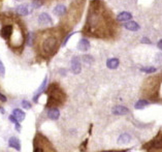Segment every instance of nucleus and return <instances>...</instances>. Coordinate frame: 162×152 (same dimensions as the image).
<instances>
[{
  "instance_id": "f257e3e1",
  "label": "nucleus",
  "mask_w": 162,
  "mask_h": 152,
  "mask_svg": "<svg viewBox=\"0 0 162 152\" xmlns=\"http://www.w3.org/2000/svg\"><path fill=\"white\" fill-rule=\"evenodd\" d=\"M115 27L113 17L103 3L100 0L91 1L84 27L85 34L92 37L106 38L114 34Z\"/></svg>"
},
{
  "instance_id": "f03ea898",
  "label": "nucleus",
  "mask_w": 162,
  "mask_h": 152,
  "mask_svg": "<svg viewBox=\"0 0 162 152\" xmlns=\"http://www.w3.org/2000/svg\"><path fill=\"white\" fill-rule=\"evenodd\" d=\"M62 28H49L34 35V43L38 54L42 58H50L55 55L63 41Z\"/></svg>"
},
{
  "instance_id": "7ed1b4c3",
  "label": "nucleus",
  "mask_w": 162,
  "mask_h": 152,
  "mask_svg": "<svg viewBox=\"0 0 162 152\" xmlns=\"http://www.w3.org/2000/svg\"><path fill=\"white\" fill-rule=\"evenodd\" d=\"M162 83V74L151 76L145 80L141 88V93L147 99L152 102L159 100V90Z\"/></svg>"
},
{
  "instance_id": "20e7f679",
  "label": "nucleus",
  "mask_w": 162,
  "mask_h": 152,
  "mask_svg": "<svg viewBox=\"0 0 162 152\" xmlns=\"http://www.w3.org/2000/svg\"><path fill=\"white\" fill-rule=\"evenodd\" d=\"M48 102L45 104V108H57L64 104L66 99V94L63 89L57 83H53L50 85L47 90Z\"/></svg>"
},
{
  "instance_id": "39448f33",
  "label": "nucleus",
  "mask_w": 162,
  "mask_h": 152,
  "mask_svg": "<svg viewBox=\"0 0 162 152\" xmlns=\"http://www.w3.org/2000/svg\"><path fill=\"white\" fill-rule=\"evenodd\" d=\"M33 152H57L47 137L37 133L33 140Z\"/></svg>"
},
{
  "instance_id": "423d86ee",
  "label": "nucleus",
  "mask_w": 162,
  "mask_h": 152,
  "mask_svg": "<svg viewBox=\"0 0 162 152\" xmlns=\"http://www.w3.org/2000/svg\"><path fill=\"white\" fill-rule=\"evenodd\" d=\"M82 8H83V2L81 0H77L71 4L70 10L68 12V14L66 15V20L67 22L68 27H72L74 26V24L80 20V16L81 12H82Z\"/></svg>"
},
{
  "instance_id": "0eeeda50",
  "label": "nucleus",
  "mask_w": 162,
  "mask_h": 152,
  "mask_svg": "<svg viewBox=\"0 0 162 152\" xmlns=\"http://www.w3.org/2000/svg\"><path fill=\"white\" fill-rule=\"evenodd\" d=\"M146 152H162V131H159L151 141L143 146Z\"/></svg>"
},
{
  "instance_id": "6e6552de",
  "label": "nucleus",
  "mask_w": 162,
  "mask_h": 152,
  "mask_svg": "<svg viewBox=\"0 0 162 152\" xmlns=\"http://www.w3.org/2000/svg\"><path fill=\"white\" fill-rule=\"evenodd\" d=\"M70 66H71V71H72L74 75H79L82 71V65H81L80 58L74 56L72 57L70 62Z\"/></svg>"
},
{
  "instance_id": "1a4fd4ad",
  "label": "nucleus",
  "mask_w": 162,
  "mask_h": 152,
  "mask_svg": "<svg viewBox=\"0 0 162 152\" xmlns=\"http://www.w3.org/2000/svg\"><path fill=\"white\" fill-rule=\"evenodd\" d=\"M38 23L39 25H52L53 24V20L52 18L50 17V15L47 14V12H42V14L39 15V17H38Z\"/></svg>"
},
{
  "instance_id": "9d476101",
  "label": "nucleus",
  "mask_w": 162,
  "mask_h": 152,
  "mask_svg": "<svg viewBox=\"0 0 162 152\" xmlns=\"http://www.w3.org/2000/svg\"><path fill=\"white\" fill-rule=\"evenodd\" d=\"M48 84V76L45 77V79H43V81H42L41 85L39 86V88L37 89V91H36L35 95H34V97H33V102H37V98L40 96V94H41L43 91H45V86H47Z\"/></svg>"
},
{
  "instance_id": "9b49d317",
  "label": "nucleus",
  "mask_w": 162,
  "mask_h": 152,
  "mask_svg": "<svg viewBox=\"0 0 162 152\" xmlns=\"http://www.w3.org/2000/svg\"><path fill=\"white\" fill-rule=\"evenodd\" d=\"M67 12V8H66L65 5L63 4H58L54 7V10H53V14L55 16H58V17H63L64 15H66Z\"/></svg>"
},
{
  "instance_id": "f8f14e48",
  "label": "nucleus",
  "mask_w": 162,
  "mask_h": 152,
  "mask_svg": "<svg viewBox=\"0 0 162 152\" xmlns=\"http://www.w3.org/2000/svg\"><path fill=\"white\" fill-rule=\"evenodd\" d=\"M8 146H10V148L16 149L17 151H21V142H20L19 139L16 138V137L10 138V140H8Z\"/></svg>"
},
{
  "instance_id": "ddd939ff",
  "label": "nucleus",
  "mask_w": 162,
  "mask_h": 152,
  "mask_svg": "<svg viewBox=\"0 0 162 152\" xmlns=\"http://www.w3.org/2000/svg\"><path fill=\"white\" fill-rule=\"evenodd\" d=\"M90 49V41H88L87 38H82L78 44V50L80 51H88Z\"/></svg>"
},
{
  "instance_id": "4468645a",
  "label": "nucleus",
  "mask_w": 162,
  "mask_h": 152,
  "mask_svg": "<svg viewBox=\"0 0 162 152\" xmlns=\"http://www.w3.org/2000/svg\"><path fill=\"white\" fill-rule=\"evenodd\" d=\"M113 113L115 115H126L129 114V110L124 106H117L113 109Z\"/></svg>"
},
{
  "instance_id": "2eb2a0df",
  "label": "nucleus",
  "mask_w": 162,
  "mask_h": 152,
  "mask_svg": "<svg viewBox=\"0 0 162 152\" xmlns=\"http://www.w3.org/2000/svg\"><path fill=\"white\" fill-rule=\"evenodd\" d=\"M132 19V15L128 12H122L117 16V20L119 22H128Z\"/></svg>"
},
{
  "instance_id": "dca6fc26",
  "label": "nucleus",
  "mask_w": 162,
  "mask_h": 152,
  "mask_svg": "<svg viewBox=\"0 0 162 152\" xmlns=\"http://www.w3.org/2000/svg\"><path fill=\"white\" fill-rule=\"evenodd\" d=\"M12 116L14 117V118L18 120L19 122L23 121L24 119H25V116H26V114H25V112L22 111L21 109H14V111H12Z\"/></svg>"
},
{
  "instance_id": "f3484780",
  "label": "nucleus",
  "mask_w": 162,
  "mask_h": 152,
  "mask_svg": "<svg viewBox=\"0 0 162 152\" xmlns=\"http://www.w3.org/2000/svg\"><path fill=\"white\" fill-rule=\"evenodd\" d=\"M48 116L52 120H58L60 117V111L57 108H51L48 112Z\"/></svg>"
},
{
  "instance_id": "a211bd4d",
  "label": "nucleus",
  "mask_w": 162,
  "mask_h": 152,
  "mask_svg": "<svg viewBox=\"0 0 162 152\" xmlns=\"http://www.w3.org/2000/svg\"><path fill=\"white\" fill-rule=\"evenodd\" d=\"M124 27L129 31H137L139 30V25L134 21H128L124 24Z\"/></svg>"
},
{
  "instance_id": "6ab92c4d",
  "label": "nucleus",
  "mask_w": 162,
  "mask_h": 152,
  "mask_svg": "<svg viewBox=\"0 0 162 152\" xmlns=\"http://www.w3.org/2000/svg\"><path fill=\"white\" fill-rule=\"evenodd\" d=\"M17 14L19 16H27L29 14V10H28V4H21L17 7L16 10Z\"/></svg>"
},
{
  "instance_id": "aec40b11",
  "label": "nucleus",
  "mask_w": 162,
  "mask_h": 152,
  "mask_svg": "<svg viewBox=\"0 0 162 152\" xmlns=\"http://www.w3.org/2000/svg\"><path fill=\"white\" fill-rule=\"evenodd\" d=\"M120 64V61L118 58H110V59L106 61V66L110 69H116Z\"/></svg>"
},
{
  "instance_id": "412c9836",
  "label": "nucleus",
  "mask_w": 162,
  "mask_h": 152,
  "mask_svg": "<svg viewBox=\"0 0 162 152\" xmlns=\"http://www.w3.org/2000/svg\"><path fill=\"white\" fill-rule=\"evenodd\" d=\"M131 141V135L129 133H123L118 139V144H126Z\"/></svg>"
},
{
  "instance_id": "4be33fe9",
  "label": "nucleus",
  "mask_w": 162,
  "mask_h": 152,
  "mask_svg": "<svg viewBox=\"0 0 162 152\" xmlns=\"http://www.w3.org/2000/svg\"><path fill=\"white\" fill-rule=\"evenodd\" d=\"M150 105V102L147 99H139L136 102L135 104V109L137 110H141V109H143L145 107H147V106Z\"/></svg>"
},
{
  "instance_id": "5701e85b",
  "label": "nucleus",
  "mask_w": 162,
  "mask_h": 152,
  "mask_svg": "<svg viewBox=\"0 0 162 152\" xmlns=\"http://www.w3.org/2000/svg\"><path fill=\"white\" fill-rule=\"evenodd\" d=\"M141 70L143 71V73H147V74H153V73H156V68H155V67H151V66L141 67Z\"/></svg>"
},
{
  "instance_id": "b1692460",
  "label": "nucleus",
  "mask_w": 162,
  "mask_h": 152,
  "mask_svg": "<svg viewBox=\"0 0 162 152\" xmlns=\"http://www.w3.org/2000/svg\"><path fill=\"white\" fill-rule=\"evenodd\" d=\"M83 61H84L85 63H87V64H91L94 60H93L92 56H90V55H84V56H83Z\"/></svg>"
},
{
  "instance_id": "393cba45",
  "label": "nucleus",
  "mask_w": 162,
  "mask_h": 152,
  "mask_svg": "<svg viewBox=\"0 0 162 152\" xmlns=\"http://www.w3.org/2000/svg\"><path fill=\"white\" fill-rule=\"evenodd\" d=\"M21 105H22V107H23L24 109H27V110L31 109V104L28 102V100H26V99L22 100V104H21Z\"/></svg>"
},
{
  "instance_id": "a878e982",
  "label": "nucleus",
  "mask_w": 162,
  "mask_h": 152,
  "mask_svg": "<svg viewBox=\"0 0 162 152\" xmlns=\"http://www.w3.org/2000/svg\"><path fill=\"white\" fill-rule=\"evenodd\" d=\"M42 1L41 0H33L32 2V6L34 7V8H38V7H40L42 5Z\"/></svg>"
},
{
  "instance_id": "bb28decb",
  "label": "nucleus",
  "mask_w": 162,
  "mask_h": 152,
  "mask_svg": "<svg viewBox=\"0 0 162 152\" xmlns=\"http://www.w3.org/2000/svg\"><path fill=\"white\" fill-rule=\"evenodd\" d=\"M5 75V68L4 65L1 61H0V76H4Z\"/></svg>"
},
{
  "instance_id": "cd10ccee",
  "label": "nucleus",
  "mask_w": 162,
  "mask_h": 152,
  "mask_svg": "<svg viewBox=\"0 0 162 152\" xmlns=\"http://www.w3.org/2000/svg\"><path fill=\"white\" fill-rule=\"evenodd\" d=\"M10 121L12 122V123H14V124L19 123V121H18V120H17V119L14 118V117L12 116V115H10Z\"/></svg>"
},
{
  "instance_id": "c85d7f7f",
  "label": "nucleus",
  "mask_w": 162,
  "mask_h": 152,
  "mask_svg": "<svg viewBox=\"0 0 162 152\" xmlns=\"http://www.w3.org/2000/svg\"><path fill=\"white\" fill-rule=\"evenodd\" d=\"M0 100H1V102H6V96H5V95H3L2 93H0Z\"/></svg>"
},
{
  "instance_id": "c756f323",
  "label": "nucleus",
  "mask_w": 162,
  "mask_h": 152,
  "mask_svg": "<svg viewBox=\"0 0 162 152\" xmlns=\"http://www.w3.org/2000/svg\"><path fill=\"white\" fill-rule=\"evenodd\" d=\"M100 152H126V150H110V151H100Z\"/></svg>"
},
{
  "instance_id": "7c9ffc66",
  "label": "nucleus",
  "mask_w": 162,
  "mask_h": 152,
  "mask_svg": "<svg viewBox=\"0 0 162 152\" xmlns=\"http://www.w3.org/2000/svg\"><path fill=\"white\" fill-rule=\"evenodd\" d=\"M141 41H143V43H146V44H151L150 39H148V38H146V37H143V39H141Z\"/></svg>"
},
{
  "instance_id": "2f4dec72",
  "label": "nucleus",
  "mask_w": 162,
  "mask_h": 152,
  "mask_svg": "<svg viewBox=\"0 0 162 152\" xmlns=\"http://www.w3.org/2000/svg\"><path fill=\"white\" fill-rule=\"evenodd\" d=\"M157 47L159 48L160 50H162V39H160V41H158V44H157Z\"/></svg>"
}]
</instances>
